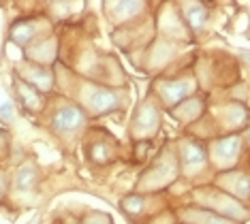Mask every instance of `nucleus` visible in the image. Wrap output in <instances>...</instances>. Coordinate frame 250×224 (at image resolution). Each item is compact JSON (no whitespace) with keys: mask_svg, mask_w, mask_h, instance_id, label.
<instances>
[{"mask_svg":"<svg viewBox=\"0 0 250 224\" xmlns=\"http://www.w3.org/2000/svg\"><path fill=\"white\" fill-rule=\"evenodd\" d=\"M54 126L60 130V133H71V130H75L79 128V126L83 124V113L79 111L77 107H73V105H66V107H62L58 113L54 116Z\"/></svg>","mask_w":250,"mask_h":224,"instance_id":"nucleus-1","label":"nucleus"},{"mask_svg":"<svg viewBox=\"0 0 250 224\" xmlns=\"http://www.w3.org/2000/svg\"><path fill=\"white\" fill-rule=\"evenodd\" d=\"M188 81H171V83H167L163 88V99L169 102V105H175V102H180L182 96L188 92Z\"/></svg>","mask_w":250,"mask_h":224,"instance_id":"nucleus-2","label":"nucleus"},{"mask_svg":"<svg viewBox=\"0 0 250 224\" xmlns=\"http://www.w3.org/2000/svg\"><path fill=\"white\" fill-rule=\"evenodd\" d=\"M206 160V149H203L199 143H186L184 147V164L186 166H195L201 164Z\"/></svg>","mask_w":250,"mask_h":224,"instance_id":"nucleus-3","label":"nucleus"},{"mask_svg":"<svg viewBox=\"0 0 250 224\" xmlns=\"http://www.w3.org/2000/svg\"><path fill=\"white\" fill-rule=\"evenodd\" d=\"M35 180H37V173L32 166H21L18 171V175H15V186L20 188V190H30L32 186H35Z\"/></svg>","mask_w":250,"mask_h":224,"instance_id":"nucleus-4","label":"nucleus"},{"mask_svg":"<svg viewBox=\"0 0 250 224\" xmlns=\"http://www.w3.org/2000/svg\"><path fill=\"white\" fill-rule=\"evenodd\" d=\"M203 220L206 222H201V224H229L225 220V218H218V216H208V214H203Z\"/></svg>","mask_w":250,"mask_h":224,"instance_id":"nucleus-5","label":"nucleus"}]
</instances>
